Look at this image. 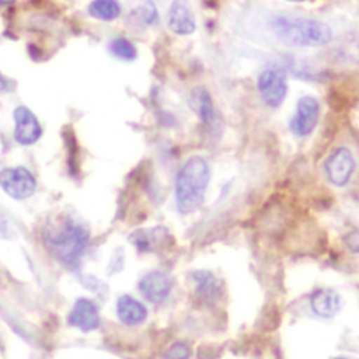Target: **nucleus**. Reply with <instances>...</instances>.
<instances>
[{
  "label": "nucleus",
  "instance_id": "6",
  "mask_svg": "<svg viewBox=\"0 0 359 359\" xmlns=\"http://www.w3.org/2000/svg\"><path fill=\"white\" fill-rule=\"evenodd\" d=\"M13 118H14V139L17 143L22 146H28L39 140L42 135V128L38 118L29 108L24 105L17 107L14 109Z\"/></svg>",
  "mask_w": 359,
  "mask_h": 359
},
{
  "label": "nucleus",
  "instance_id": "10",
  "mask_svg": "<svg viewBox=\"0 0 359 359\" xmlns=\"http://www.w3.org/2000/svg\"><path fill=\"white\" fill-rule=\"evenodd\" d=\"M67 323L81 331H93L98 328L101 320L97 304L87 297L77 299L67 316Z\"/></svg>",
  "mask_w": 359,
  "mask_h": 359
},
{
  "label": "nucleus",
  "instance_id": "23",
  "mask_svg": "<svg viewBox=\"0 0 359 359\" xmlns=\"http://www.w3.org/2000/svg\"><path fill=\"white\" fill-rule=\"evenodd\" d=\"M15 0H0V6H7V4H11L14 3Z\"/></svg>",
  "mask_w": 359,
  "mask_h": 359
},
{
  "label": "nucleus",
  "instance_id": "9",
  "mask_svg": "<svg viewBox=\"0 0 359 359\" xmlns=\"http://www.w3.org/2000/svg\"><path fill=\"white\" fill-rule=\"evenodd\" d=\"M174 279L163 271H151L146 273L139 282L140 293L151 303H160L171 293Z\"/></svg>",
  "mask_w": 359,
  "mask_h": 359
},
{
  "label": "nucleus",
  "instance_id": "4",
  "mask_svg": "<svg viewBox=\"0 0 359 359\" xmlns=\"http://www.w3.org/2000/svg\"><path fill=\"white\" fill-rule=\"evenodd\" d=\"M0 188L13 199H27L36 189V180L24 167H8L0 170Z\"/></svg>",
  "mask_w": 359,
  "mask_h": 359
},
{
  "label": "nucleus",
  "instance_id": "15",
  "mask_svg": "<svg viewBox=\"0 0 359 359\" xmlns=\"http://www.w3.org/2000/svg\"><path fill=\"white\" fill-rule=\"evenodd\" d=\"M191 105L206 126L213 128L216 125V109L212 97L206 88L198 87L192 90Z\"/></svg>",
  "mask_w": 359,
  "mask_h": 359
},
{
  "label": "nucleus",
  "instance_id": "1",
  "mask_svg": "<svg viewBox=\"0 0 359 359\" xmlns=\"http://www.w3.org/2000/svg\"><path fill=\"white\" fill-rule=\"evenodd\" d=\"M272 29L276 38L296 48L323 46L331 42V28L316 18L279 14L272 20Z\"/></svg>",
  "mask_w": 359,
  "mask_h": 359
},
{
  "label": "nucleus",
  "instance_id": "22",
  "mask_svg": "<svg viewBox=\"0 0 359 359\" xmlns=\"http://www.w3.org/2000/svg\"><path fill=\"white\" fill-rule=\"evenodd\" d=\"M10 88V81L0 73V93L7 91Z\"/></svg>",
  "mask_w": 359,
  "mask_h": 359
},
{
  "label": "nucleus",
  "instance_id": "11",
  "mask_svg": "<svg viewBox=\"0 0 359 359\" xmlns=\"http://www.w3.org/2000/svg\"><path fill=\"white\" fill-rule=\"evenodd\" d=\"M167 25L177 35H189L195 31L196 22L191 6L185 0H174L167 11Z\"/></svg>",
  "mask_w": 359,
  "mask_h": 359
},
{
  "label": "nucleus",
  "instance_id": "14",
  "mask_svg": "<svg viewBox=\"0 0 359 359\" xmlns=\"http://www.w3.org/2000/svg\"><path fill=\"white\" fill-rule=\"evenodd\" d=\"M157 8L151 0H136L126 13V21L136 28H147L157 21Z\"/></svg>",
  "mask_w": 359,
  "mask_h": 359
},
{
  "label": "nucleus",
  "instance_id": "18",
  "mask_svg": "<svg viewBox=\"0 0 359 359\" xmlns=\"http://www.w3.org/2000/svg\"><path fill=\"white\" fill-rule=\"evenodd\" d=\"M195 283H196V293L203 300H215L219 296L220 287L216 280V278L209 272H195L192 275Z\"/></svg>",
  "mask_w": 359,
  "mask_h": 359
},
{
  "label": "nucleus",
  "instance_id": "7",
  "mask_svg": "<svg viewBox=\"0 0 359 359\" xmlns=\"http://www.w3.org/2000/svg\"><path fill=\"white\" fill-rule=\"evenodd\" d=\"M320 105L314 97L304 95L297 101L296 112L290 121V129L297 136H307L317 125Z\"/></svg>",
  "mask_w": 359,
  "mask_h": 359
},
{
  "label": "nucleus",
  "instance_id": "20",
  "mask_svg": "<svg viewBox=\"0 0 359 359\" xmlns=\"http://www.w3.org/2000/svg\"><path fill=\"white\" fill-rule=\"evenodd\" d=\"M191 356V348L184 342L172 344L164 355V359H188Z\"/></svg>",
  "mask_w": 359,
  "mask_h": 359
},
{
  "label": "nucleus",
  "instance_id": "5",
  "mask_svg": "<svg viewBox=\"0 0 359 359\" xmlns=\"http://www.w3.org/2000/svg\"><path fill=\"white\" fill-rule=\"evenodd\" d=\"M257 87L266 105L279 107L287 93L286 73L279 67H266L259 73Z\"/></svg>",
  "mask_w": 359,
  "mask_h": 359
},
{
  "label": "nucleus",
  "instance_id": "3",
  "mask_svg": "<svg viewBox=\"0 0 359 359\" xmlns=\"http://www.w3.org/2000/svg\"><path fill=\"white\" fill-rule=\"evenodd\" d=\"M43 238L50 254L67 268L74 269L80 265L88 244V231L79 222L66 219L59 227L46 230Z\"/></svg>",
  "mask_w": 359,
  "mask_h": 359
},
{
  "label": "nucleus",
  "instance_id": "2",
  "mask_svg": "<svg viewBox=\"0 0 359 359\" xmlns=\"http://www.w3.org/2000/svg\"><path fill=\"white\" fill-rule=\"evenodd\" d=\"M209 178V164L201 156L191 157L181 167L175 182V203L181 213H192L202 205Z\"/></svg>",
  "mask_w": 359,
  "mask_h": 359
},
{
  "label": "nucleus",
  "instance_id": "8",
  "mask_svg": "<svg viewBox=\"0 0 359 359\" xmlns=\"http://www.w3.org/2000/svg\"><path fill=\"white\" fill-rule=\"evenodd\" d=\"M353 170H355L353 156L345 147H339L334 150L325 161V174L328 180L337 187H344L349 181Z\"/></svg>",
  "mask_w": 359,
  "mask_h": 359
},
{
  "label": "nucleus",
  "instance_id": "16",
  "mask_svg": "<svg viewBox=\"0 0 359 359\" xmlns=\"http://www.w3.org/2000/svg\"><path fill=\"white\" fill-rule=\"evenodd\" d=\"M164 234H165V230L158 227V229H150V230H136L135 233L130 234L129 238L139 251L147 252L161 244V241L164 240Z\"/></svg>",
  "mask_w": 359,
  "mask_h": 359
},
{
  "label": "nucleus",
  "instance_id": "24",
  "mask_svg": "<svg viewBox=\"0 0 359 359\" xmlns=\"http://www.w3.org/2000/svg\"><path fill=\"white\" fill-rule=\"evenodd\" d=\"M292 1H303V0H292Z\"/></svg>",
  "mask_w": 359,
  "mask_h": 359
},
{
  "label": "nucleus",
  "instance_id": "13",
  "mask_svg": "<svg viewBox=\"0 0 359 359\" xmlns=\"http://www.w3.org/2000/svg\"><path fill=\"white\" fill-rule=\"evenodd\" d=\"M341 297L332 289H317L310 297L313 311L320 317H332L341 309Z\"/></svg>",
  "mask_w": 359,
  "mask_h": 359
},
{
  "label": "nucleus",
  "instance_id": "25",
  "mask_svg": "<svg viewBox=\"0 0 359 359\" xmlns=\"http://www.w3.org/2000/svg\"><path fill=\"white\" fill-rule=\"evenodd\" d=\"M338 359H345V358H338Z\"/></svg>",
  "mask_w": 359,
  "mask_h": 359
},
{
  "label": "nucleus",
  "instance_id": "17",
  "mask_svg": "<svg viewBox=\"0 0 359 359\" xmlns=\"http://www.w3.org/2000/svg\"><path fill=\"white\" fill-rule=\"evenodd\" d=\"M93 18L101 21H112L121 15V4L116 0H93L87 7Z\"/></svg>",
  "mask_w": 359,
  "mask_h": 359
},
{
  "label": "nucleus",
  "instance_id": "12",
  "mask_svg": "<svg viewBox=\"0 0 359 359\" xmlns=\"http://www.w3.org/2000/svg\"><path fill=\"white\" fill-rule=\"evenodd\" d=\"M116 314L126 325H137L147 317L146 306L132 296L123 294L116 302Z\"/></svg>",
  "mask_w": 359,
  "mask_h": 359
},
{
  "label": "nucleus",
  "instance_id": "21",
  "mask_svg": "<svg viewBox=\"0 0 359 359\" xmlns=\"http://www.w3.org/2000/svg\"><path fill=\"white\" fill-rule=\"evenodd\" d=\"M346 245L352 250L359 252V231H353L346 237Z\"/></svg>",
  "mask_w": 359,
  "mask_h": 359
},
{
  "label": "nucleus",
  "instance_id": "19",
  "mask_svg": "<svg viewBox=\"0 0 359 359\" xmlns=\"http://www.w3.org/2000/svg\"><path fill=\"white\" fill-rule=\"evenodd\" d=\"M109 52L125 62L133 60L137 56V49L133 45V42H130L128 38L125 36H115L111 42H109Z\"/></svg>",
  "mask_w": 359,
  "mask_h": 359
}]
</instances>
